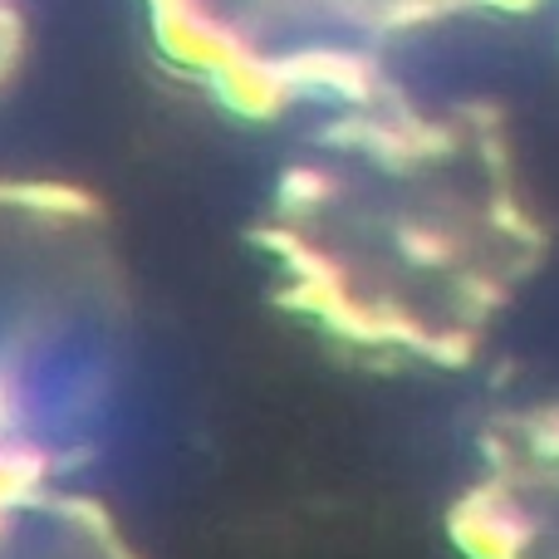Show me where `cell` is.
I'll return each mask as SVG.
<instances>
[{"label":"cell","instance_id":"2","mask_svg":"<svg viewBox=\"0 0 559 559\" xmlns=\"http://www.w3.org/2000/svg\"><path fill=\"white\" fill-rule=\"evenodd\" d=\"M206 84H212L216 104H222L226 114L251 118V123L275 118L289 98V84H285V74H280V64H265V59H255L251 49H246L241 59H231V64H222Z\"/></svg>","mask_w":559,"mask_h":559},{"label":"cell","instance_id":"1","mask_svg":"<svg viewBox=\"0 0 559 559\" xmlns=\"http://www.w3.org/2000/svg\"><path fill=\"white\" fill-rule=\"evenodd\" d=\"M147 10H153V39L163 59L187 74L212 79L222 64L246 55V39L226 20H216L202 0H147Z\"/></svg>","mask_w":559,"mask_h":559}]
</instances>
